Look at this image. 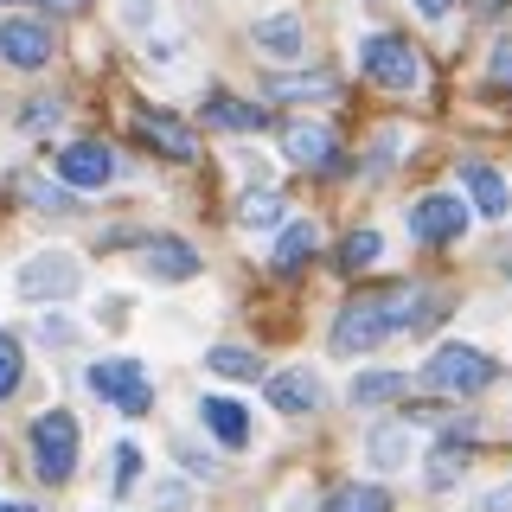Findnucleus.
Wrapping results in <instances>:
<instances>
[{
    "label": "nucleus",
    "mask_w": 512,
    "mask_h": 512,
    "mask_svg": "<svg viewBox=\"0 0 512 512\" xmlns=\"http://www.w3.org/2000/svg\"><path fill=\"white\" fill-rule=\"evenodd\" d=\"M0 512H39V506H32V500H7V506H0Z\"/></svg>",
    "instance_id": "35"
},
{
    "label": "nucleus",
    "mask_w": 512,
    "mask_h": 512,
    "mask_svg": "<svg viewBox=\"0 0 512 512\" xmlns=\"http://www.w3.org/2000/svg\"><path fill=\"white\" fill-rule=\"evenodd\" d=\"M487 384H493V359L468 340H442L423 359V391H436V397H474Z\"/></svg>",
    "instance_id": "3"
},
{
    "label": "nucleus",
    "mask_w": 512,
    "mask_h": 512,
    "mask_svg": "<svg viewBox=\"0 0 512 512\" xmlns=\"http://www.w3.org/2000/svg\"><path fill=\"white\" fill-rule=\"evenodd\" d=\"M314 250H320V231L308 218H288L282 237H276V250H269V269H276V276H295V269L314 263Z\"/></svg>",
    "instance_id": "15"
},
{
    "label": "nucleus",
    "mask_w": 512,
    "mask_h": 512,
    "mask_svg": "<svg viewBox=\"0 0 512 512\" xmlns=\"http://www.w3.org/2000/svg\"><path fill=\"white\" fill-rule=\"evenodd\" d=\"M480 506H487V512H512V487H493V493H487Z\"/></svg>",
    "instance_id": "34"
},
{
    "label": "nucleus",
    "mask_w": 512,
    "mask_h": 512,
    "mask_svg": "<svg viewBox=\"0 0 512 512\" xmlns=\"http://www.w3.org/2000/svg\"><path fill=\"white\" fill-rule=\"evenodd\" d=\"M52 7H58V13H64V7H84V0H52Z\"/></svg>",
    "instance_id": "36"
},
{
    "label": "nucleus",
    "mask_w": 512,
    "mask_h": 512,
    "mask_svg": "<svg viewBox=\"0 0 512 512\" xmlns=\"http://www.w3.org/2000/svg\"><path fill=\"white\" fill-rule=\"evenodd\" d=\"M468 442H474V429H468V423H455L436 448H429V487H455V474L468 468V455H474Z\"/></svg>",
    "instance_id": "18"
},
{
    "label": "nucleus",
    "mask_w": 512,
    "mask_h": 512,
    "mask_svg": "<svg viewBox=\"0 0 512 512\" xmlns=\"http://www.w3.org/2000/svg\"><path fill=\"white\" fill-rule=\"evenodd\" d=\"M205 122L224 128V135H256V128H269V109H256V103H237V96H205Z\"/></svg>",
    "instance_id": "19"
},
{
    "label": "nucleus",
    "mask_w": 512,
    "mask_h": 512,
    "mask_svg": "<svg viewBox=\"0 0 512 512\" xmlns=\"http://www.w3.org/2000/svg\"><path fill=\"white\" fill-rule=\"evenodd\" d=\"M205 372L212 378H263V359L250 346H212L205 352Z\"/></svg>",
    "instance_id": "23"
},
{
    "label": "nucleus",
    "mask_w": 512,
    "mask_h": 512,
    "mask_svg": "<svg viewBox=\"0 0 512 512\" xmlns=\"http://www.w3.org/2000/svg\"><path fill=\"white\" fill-rule=\"evenodd\" d=\"M135 135L148 141L154 154H167V160H192V154H199L192 128H186L180 116H160V109H141V116H135Z\"/></svg>",
    "instance_id": "12"
},
{
    "label": "nucleus",
    "mask_w": 512,
    "mask_h": 512,
    "mask_svg": "<svg viewBox=\"0 0 512 512\" xmlns=\"http://www.w3.org/2000/svg\"><path fill=\"white\" fill-rule=\"evenodd\" d=\"M269 96H282V103H327V96H333V77H327V71L269 77Z\"/></svg>",
    "instance_id": "22"
},
{
    "label": "nucleus",
    "mask_w": 512,
    "mask_h": 512,
    "mask_svg": "<svg viewBox=\"0 0 512 512\" xmlns=\"http://www.w3.org/2000/svg\"><path fill=\"white\" fill-rule=\"evenodd\" d=\"M461 186L474 192L468 212H480V218H506V212H512V186L487 167V160H468V167H461Z\"/></svg>",
    "instance_id": "16"
},
{
    "label": "nucleus",
    "mask_w": 512,
    "mask_h": 512,
    "mask_svg": "<svg viewBox=\"0 0 512 512\" xmlns=\"http://www.w3.org/2000/svg\"><path fill=\"white\" fill-rule=\"evenodd\" d=\"M199 423L212 429L218 448H244L250 442V416H244L237 397H205V404H199Z\"/></svg>",
    "instance_id": "17"
},
{
    "label": "nucleus",
    "mask_w": 512,
    "mask_h": 512,
    "mask_svg": "<svg viewBox=\"0 0 512 512\" xmlns=\"http://www.w3.org/2000/svg\"><path fill=\"white\" fill-rule=\"evenodd\" d=\"M135 480H141V442H116V448H109V493L122 500Z\"/></svg>",
    "instance_id": "26"
},
{
    "label": "nucleus",
    "mask_w": 512,
    "mask_h": 512,
    "mask_svg": "<svg viewBox=\"0 0 512 512\" xmlns=\"http://www.w3.org/2000/svg\"><path fill=\"white\" fill-rule=\"evenodd\" d=\"M160 506H167V512H186L192 500H186V487H160Z\"/></svg>",
    "instance_id": "32"
},
{
    "label": "nucleus",
    "mask_w": 512,
    "mask_h": 512,
    "mask_svg": "<svg viewBox=\"0 0 512 512\" xmlns=\"http://www.w3.org/2000/svg\"><path fill=\"white\" fill-rule=\"evenodd\" d=\"M359 71L372 77L378 90H416V77H423V64H416L410 39H397V32H372V39L359 45Z\"/></svg>",
    "instance_id": "6"
},
{
    "label": "nucleus",
    "mask_w": 512,
    "mask_h": 512,
    "mask_svg": "<svg viewBox=\"0 0 512 512\" xmlns=\"http://www.w3.org/2000/svg\"><path fill=\"white\" fill-rule=\"evenodd\" d=\"M365 461H372L378 474L410 468V423H378L372 436H365Z\"/></svg>",
    "instance_id": "20"
},
{
    "label": "nucleus",
    "mask_w": 512,
    "mask_h": 512,
    "mask_svg": "<svg viewBox=\"0 0 512 512\" xmlns=\"http://www.w3.org/2000/svg\"><path fill=\"white\" fill-rule=\"evenodd\" d=\"M378 256H384V237L378 231H352L346 244H340V269H346V276H365Z\"/></svg>",
    "instance_id": "25"
},
{
    "label": "nucleus",
    "mask_w": 512,
    "mask_h": 512,
    "mask_svg": "<svg viewBox=\"0 0 512 512\" xmlns=\"http://www.w3.org/2000/svg\"><path fill=\"white\" fill-rule=\"evenodd\" d=\"M20 186H26L32 205H45V212H71V192H52L45 180H32V173H20Z\"/></svg>",
    "instance_id": "29"
},
{
    "label": "nucleus",
    "mask_w": 512,
    "mask_h": 512,
    "mask_svg": "<svg viewBox=\"0 0 512 512\" xmlns=\"http://www.w3.org/2000/svg\"><path fill=\"white\" fill-rule=\"evenodd\" d=\"M410 7H416V13H423V20H442V13H448V7H455V0H410Z\"/></svg>",
    "instance_id": "33"
},
{
    "label": "nucleus",
    "mask_w": 512,
    "mask_h": 512,
    "mask_svg": "<svg viewBox=\"0 0 512 512\" xmlns=\"http://www.w3.org/2000/svg\"><path fill=\"white\" fill-rule=\"evenodd\" d=\"M448 314V295H416V288H378V295H352L340 320H333V352L359 359V352L384 346L391 333H423Z\"/></svg>",
    "instance_id": "1"
},
{
    "label": "nucleus",
    "mask_w": 512,
    "mask_h": 512,
    "mask_svg": "<svg viewBox=\"0 0 512 512\" xmlns=\"http://www.w3.org/2000/svg\"><path fill=\"white\" fill-rule=\"evenodd\" d=\"M256 52L269 64H295L308 52V26L295 20V13H276V20H256Z\"/></svg>",
    "instance_id": "14"
},
{
    "label": "nucleus",
    "mask_w": 512,
    "mask_h": 512,
    "mask_svg": "<svg viewBox=\"0 0 512 512\" xmlns=\"http://www.w3.org/2000/svg\"><path fill=\"white\" fill-rule=\"evenodd\" d=\"M410 391H416L410 372H359V378H352V404H365V410L397 404V397H410Z\"/></svg>",
    "instance_id": "21"
},
{
    "label": "nucleus",
    "mask_w": 512,
    "mask_h": 512,
    "mask_svg": "<svg viewBox=\"0 0 512 512\" xmlns=\"http://www.w3.org/2000/svg\"><path fill=\"white\" fill-rule=\"evenodd\" d=\"M90 391L122 416H148L154 410V384L141 372V359H96L90 365Z\"/></svg>",
    "instance_id": "5"
},
{
    "label": "nucleus",
    "mask_w": 512,
    "mask_h": 512,
    "mask_svg": "<svg viewBox=\"0 0 512 512\" xmlns=\"http://www.w3.org/2000/svg\"><path fill=\"white\" fill-rule=\"evenodd\" d=\"M141 269L160 282H192L199 276V250L186 244V237H148L141 244Z\"/></svg>",
    "instance_id": "11"
},
{
    "label": "nucleus",
    "mask_w": 512,
    "mask_h": 512,
    "mask_svg": "<svg viewBox=\"0 0 512 512\" xmlns=\"http://www.w3.org/2000/svg\"><path fill=\"white\" fill-rule=\"evenodd\" d=\"M468 199L461 192H423V199L410 205V237L416 244H455L461 231H468Z\"/></svg>",
    "instance_id": "7"
},
{
    "label": "nucleus",
    "mask_w": 512,
    "mask_h": 512,
    "mask_svg": "<svg viewBox=\"0 0 512 512\" xmlns=\"http://www.w3.org/2000/svg\"><path fill=\"white\" fill-rule=\"evenodd\" d=\"M52 32H45L39 20H7L0 26V58L13 64V71H45V64H52Z\"/></svg>",
    "instance_id": "10"
},
{
    "label": "nucleus",
    "mask_w": 512,
    "mask_h": 512,
    "mask_svg": "<svg viewBox=\"0 0 512 512\" xmlns=\"http://www.w3.org/2000/svg\"><path fill=\"white\" fill-rule=\"evenodd\" d=\"M20 378H26V352H20V340H13V333H0V404L20 391Z\"/></svg>",
    "instance_id": "28"
},
{
    "label": "nucleus",
    "mask_w": 512,
    "mask_h": 512,
    "mask_svg": "<svg viewBox=\"0 0 512 512\" xmlns=\"http://www.w3.org/2000/svg\"><path fill=\"white\" fill-rule=\"evenodd\" d=\"M320 397H327V384H320L314 365H288V372H269V410H282V416H308V410H320Z\"/></svg>",
    "instance_id": "9"
},
{
    "label": "nucleus",
    "mask_w": 512,
    "mask_h": 512,
    "mask_svg": "<svg viewBox=\"0 0 512 512\" xmlns=\"http://www.w3.org/2000/svg\"><path fill=\"white\" fill-rule=\"evenodd\" d=\"M282 154L295 160V167H333V160H340V135L320 128V122H288Z\"/></svg>",
    "instance_id": "13"
},
{
    "label": "nucleus",
    "mask_w": 512,
    "mask_h": 512,
    "mask_svg": "<svg viewBox=\"0 0 512 512\" xmlns=\"http://www.w3.org/2000/svg\"><path fill=\"white\" fill-rule=\"evenodd\" d=\"M84 288V263L71 250H39L13 269V295L32 301V308H52V301H71Z\"/></svg>",
    "instance_id": "4"
},
{
    "label": "nucleus",
    "mask_w": 512,
    "mask_h": 512,
    "mask_svg": "<svg viewBox=\"0 0 512 512\" xmlns=\"http://www.w3.org/2000/svg\"><path fill=\"white\" fill-rule=\"evenodd\" d=\"M109 173H116V154H109L103 141H64L58 148V180L64 186L96 192V186H109Z\"/></svg>",
    "instance_id": "8"
},
{
    "label": "nucleus",
    "mask_w": 512,
    "mask_h": 512,
    "mask_svg": "<svg viewBox=\"0 0 512 512\" xmlns=\"http://www.w3.org/2000/svg\"><path fill=\"white\" fill-rule=\"evenodd\" d=\"M487 84H493V90H512V39L493 45V58H487Z\"/></svg>",
    "instance_id": "30"
},
{
    "label": "nucleus",
    "mask_w": 512,
    "mask_h": 512,
    "mask_svg": "<svg viewBox=\"0 0 512 512\" xmlns=\"http://www.w3.org/2000/svg\"><path fill=\"white\" fill-rule=\"evenodd\" d=\"M237 218H244L250 231H263V224H276V218H282V192H276V186H256L250 199L237 205Z\"/></svg>",
    "instance_id": "27"
},
{
    "label": "nucleus",
    "mask_w": 512,
    "mask_h": 512,
    "mask_svg": "<svg viewBox=\"0 0 512 512\" xmlns=\"http://www.w3.org/2000/svg\"><path fill=\"white\" fill-rule=\"evenodd\" d=\"M320 512H391V493L372 487V480H352V487H340Z\"/></svg>",
    "instance_id": "24"
},
{
    "label": "nucleus",
    "mask_w": 512,
    "mask_h": 512,
    "mask_svg": "<svg viewBox=\"0 0 512 512\" xmlns=\"http://www.w3.org/2000/svg\"><path fill=\"white\" fill-rule=\"evenodd\" d=\"M39 333H45V346H58V352H64V346H71V340H77V327H71V320H58V314H52V320H45V327H39Z\"/></svg>",
    "instance_id": "31"
},
{
    "label": "nucleus",
    "mask_w": 512,
    "mask_h": 512,
    "mask_svg": "<svg viewBox=\"0 0 512 512\" xmlns=\"http://www.w3.org/2000/svg\"><path fill=\"white\" fill-rule=\"evenodd\" d=\"M0 7H20V0H0Z\"/></svg>",
    "instance_id": "37"
},
{
    "label": "nucleus",
    "mask_w": 512,
    "mask_h": 512,
    "mask_svg": "<svg viewBox=\"0 0 512 512\" xmlns=\"http://www.w3.org/2000/svg\"><path fill=\"white\" fill-rule=\"evenodd\" d=\"M26 442H32V474H39L45 487H64V480L77 474V461H84V429H77L71 410H39Z\"/></svg>",
    "instance_id": "2"
}]
</instances>
